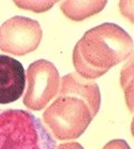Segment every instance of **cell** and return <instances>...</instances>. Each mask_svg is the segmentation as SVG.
Here are the masks:
<instances>
[{"label": "cell", "instance_id": "1", "mask_svg": "<svg viewBox=\"0 0 134 149\" xmlns=\"http://www.w3.org/2000/svg\"><path fill=\"white\" fill-rule=\"evenodd\" d=\"M101 108V92L95 81L75 73L60 79L58 97L43 114V121L58 140L81 137Z\"/></svg>", "mask_w": 134, "mask_h": 149}, {"label": "cell", "instance_id": "2", "mask_svg": "<svg viewBox=\"0 0 134 149\" xmlns=\"http://www.w3.org/2000/svg\"><path fill=\"white\" fill-rule=\"evenodd\" d=\"M133 48V39L121 26L104 22L87 30L77 42L73 64L79 76L93 81L126 61Z\"/></svg>", "mask_w": 134, "mask_h": 149}, {"label": "cell", "instance_id": "3", "mask_svg": "<svg viewBox=\"0 0 134 149\" xmlns=\"http://www.w3.org/2000/svg\"><path fill=\"white\" fill-rule=\"evenodd\" d=\"M56 140L35 114L0 110V149H56Z\"/></svg>", "mask_w": 134, "mask_h": 149}, {"label": "cell", "instance_id": "4", "mask_svg": "<svg viewBox=\"0 0 134 149\" xmlns=\"http://www.w3.org/2000/svg\"><path fill=\"white\" fill-rule=\"evenodd\" d=\"M27 82L23 104L32 111L43 110L59 92L58 70L47 60H38L30 64L27 70Z\"/></svg>", "mask_w": 134, "mask_h": 149}, {"label": "cell", "instance_id": "5", "mask_svg": "<svg viewBox=\"0 0 134 149\" xmlns=\"http://www.w3.org/2000/svg\"><path fill=\"white\" fill-rule=\"evenodd\" d=\"M41 38L40 24L28 17L15 16L0 26V49L16 56L37 49Z\"/></svg>", "mask_w": 134, "mask_h": 149}, {"label": "cell", "instance_id": "6", "mask_svg": "<svg viewBox=\"0 0 134 149\" xmlns=\"http://www.w3.org/2000/svg\"><path fill=\"white\" fill-rule=\"evenodd\" d=\"M26 75L22 64L7 55H0V104L17 101L22 95Z\"/></svg>", "mask_w": 134, "mask_h": 149}, {"label": "cell", "instance_id": "7", "mask_svg": "<svg viewBox=\"0 0 134 149\" xmlns=\"http://www.w3.org/2000/svg\"><path fill=\"white\" fill-rule=\"evenodd\" d=\"M107 1L93 0V1H63L60 9L67 18L81 22L90 16H94L102 11L105 8Z\"/></svg>", "mask_w": 134, "mask_h": 149}, {"label": "cell", "instance_id": "8", "mask_svg": "<svg viewBox=\"0 0 134 149\" xmlns=\"http://www.w3.org/2000/svg\"><path fill=\"white\" fill-rule=\"evenodd\" d=\"M119 83L124 91L127 109L131 113H134V53L121 70Z\"/></svg>", "mask_w": 134, "mask_h": 149}, {"label": "cell", "instance_id": "9", "mask_svg": "<svg viewBox=\"0 0 134 149\" xmlns=\"http://www.w3.org/2000/svg\"><path fill=\"white\" fill-rule=\"evenodd\" d=\"M56 3V1H40V0H36V1H15V5H17L21 9H26V10H31L35 13H44L49 10L50 8Z\"/></svg>", "mask_w": 134, "mask_h": 149}, {"label": "cell", "instance_id": "10", "mask_svg": "<svg viewBox=\"0 0 134 149\" xmlns=\"http://www.w3.org/2000/svg\"><path fill=\"white\" fill-rule=\"evenodd\" d=\"M119 7L123 17H125L128 22L134 25V1L122 0L119 2Z\"/></svg>", "mask_w": 134, "mask_h": 149}, {"label": "cell", "instance_id": "11", "mask_svg": "<svg viewBox=\"0 0 134 149\" xmlns=\"http://www.w3.org/2000/svg\"><path fill=\"white\" fill-rule=\"evenodd\" d=\"M102 149H131V147L123 139H114L107 142Z\"/></svg>", "mask_w": 134, "mask_h": 149}, {"label": "cell", "instance_id": "12", "mask_svg": "<svg viewBox=\"0 0 134 149\" xmlns=\"http://www.w3.org/2000/svg\"><path fill=\"white\" fill-rule=\"evenodd\" d=\"M56 149H84V147H83L81 143H78V142L72 141V142L60 143Z\"/></svg>", "mask_w": 134, "mask_h": 149}, {"label": "cell", "instance_id": "13", "mask_svg": "<svg viewBox=\"0 0 134 149\" xmlns=\"http://www.w3.org/2000/svg\"><path fill=\"white\" fill-rule=\"evenodd\" d=\"M131 131H132V134H133V137H134V117H133V119H132V125H131Z\"/></svg>", "mask_w": 134, "mask_h": 149}]
</instances>
